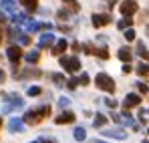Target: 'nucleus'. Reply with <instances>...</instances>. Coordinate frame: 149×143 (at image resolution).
<instances>
[{"label":"nucleus","instance_id":"nucleus-1","mask_svg":"<svg viewBox=\"0 0 149 143\" xmlns=\"http://www.w3.org/2000/svg\"><path fill=\"white\" fill-rule=\"evenodd\" d=\"M50 115V107L49 105H45V107H38V109H32V111H26L24 115V123L26 125H36V123H40L42 117H49Z\"/></svg>","mask_w":149,"mask_h":143},{"label":"nucleus","instance_id":"nucleus-2","mask_svg":"<svg viewBox=\"0 0 149 143\" xmlns=\"http://www.w3.org/2000/svg\"><path fill=\"white\" fill-rule=\"evenodd\" d=\"M95 83H97V87L103 89V91L115 93V81H113V77H109L107 73H99V75L95 77Z\"/></svg>","mask_w":149,"mask_h":143},{"label":"nucleus","instance_id":"nucleus-3","mask_svg":"<svg viewBox=\"0 0 149 143\" xmlns=\"http://www.w3.org/2000/svg\"><path fill=\"white\" fill-rule=\"evenodd\" d=\"M22 107H24L22 97L6 95V103H4V107H2V113H12V111H16V109H22Z\"/></svg>","mask_w":149,"mask_h":143},{"label":"nucleus","instance_id":"nucleus-4","mask_svg":"<svg viewBox=\"0 0 149 143\" xmlns=\"http://www.w3.org/2000/svg\"><path fill=\"white\" fill-rule=\"evenodd\" d=\"M61 67L67 73H79L81 71V61L77 57H61Z\"/></svg>","mask_w":149,"mask_h":143},{"label":"nucleus","instance_id":"nucleus-5","mask_svg":"<svg viewBox=\"0 0 149 143\" xmlns=\"http://www.w3.org/2000/svg\"><path fill=\"white\" fill-rule=\"evenodd\" d=\"M137 8H139V6H137V2H135V0H125L123 4L119 6V10H121V14H123V16H131V14H135V12H137Z\"/></svg>","mask_w":149,"mask_h":143},{"label":"nucleus","instance_id":"nucleus-6","mask_svg":"<svg viewBox=\"0 0 149 143\" xmlns=\"http://www.w3.org/2000/svg\"><path fill=\"white\" fill-rule=\"evenodd\" d=\"M6 57H8V61L16 67V65H18V61L22 59V50H20V47H10L8 50H6Z\"/></svg>","mask_w":149,"mask_h":143},{"label":"nucleus","instance_id":"nucleus-7","mask_svg":"<svg viewBox=\"0 0 149 143\" xmlns=\"http://www.w3.org/2000/svg\"><path fill=\"white\" fill-rule=\"evenodd\" d=\"M139 103H141V97L135 95V93H131V95L125 97L123 107H125V109H133V107H139Z\"/></svg>","mask_w":149,"mask_h":143},{"label":"nucleus","instance_id":"nucleus-8","mask_svg":"<svg viewBox=\"0 0 149 143\" xmlns=\"http://www.w3.org/2000/svg\"><path fill=\"white\" fill-rule=\"evenodd\" d=\"M56 38H54V34L52 32H45V34H40V38H38V47L40 48H47V47H52V43H54Z\"/></svg>","mask_w":149,"mask_h":143},{"label":"nucleus","instance_id":"nucleus-9","mask_svg":"<svg viewBox=\"0 0 149 143\" xmlns=\"http://www.w3.org/2000/svg\"><path fill=\"white\" fill-rule=\"evenodd\" d=\"M103 135H105V137H115V139H119V141H125V139H127L123 129H105Z\"/></svg>","mask_w":149,"mask_h":143},{"label":"nucleus","instance_id":"nucleus-10","mask_svg":"<svg viewBox=\"0 0 149 143\" xmlns=\"http://www.w3.org/2000/svg\"><path fill=\"white\" fill-rule=\"evenodd\" d=\"M111 20H113L111 14H93V24L95 26H105V24H109Z\"/></svg>","mask_w":149,"mask_h":143},{"label":"nucleus","instance_id":"nucleus-11","mask_svg":"<svg viewBox=\"0 0 149 143\" xmlns=\"http://www.w3.org/2000/svg\"><path fill=\"white\" fill-rule=\"evenodd\" d=\"M73 121H74V113L73 111H63V113L54 119V123H56V125H63V123H73Z\"/></svg>","mask_w":149,"mask_h":143},{"label":"nucleus","instance_id":"nucleus-12","mask_svg":"<svg viewBox=\"0 0 149 143\" xmlns=\"http://www.w3.org/2000/svg\"><path fill=\"white\" fill-rule=\"evenodd\" d=\"M113 121H115V123H121V125L137 127V125H135V121H133V117H131V115H127V113H123V115H113Z\"/></svg>","mask_w":149,"mask_h":143},{"label":"nucleus","instance_id":"nucleus-13","mask_svg":"<svg viewBox=\"0 0 149 143\" xmlns=\"http://www.w3.org/2000/svg\"><path fill=\"white\" fill-rule=\"evenodd\" d=\"M117 57H119L123 63H129L131 57H133V50H131L129 47H121V48H119V52H117Z\"/></svg>","mask_w":149,"mask_h":143},{"label":"nucleus","instance_id":"nucleus-14","mask_svg":"<svg viewBox=\"0 0 149 143\" xmlns=\"http://www.w3.org/2000/svg\"><path fill=\"white\" fill-rule=\"evenodd\" d=\"M8 129H10V131H22V129H24V121L18 119V117H12L10 123H8Z\"/></svg>","mask_w":149,"mask_h":143},{"label":"nucleus","instance_id":"nucleus-15","mask_svg":"<svg viewBox=\"0 0 149 143\" xmlns=\"http://www.w3.org/2000/svg\"><path fill=\"white\" fill-rule=\"evenodd\" d=\"M0 8L12 14V12H16V2L14 0H0Z\"/></svg>","mask_w":149,"mask_h":143},{"label":"nucleus","instance_id":"nucleus-16","mask_svg":"<svg viewBox=\"0 0 149 143\" xmlns=\"http://www.w3.org/2000/svg\"><path fill=\"white\" fill-rule=\"evenodd\" d=\"M22 6H24L28 12H34V10H38V0H18Z\"/></svg>","mask_w":149,"mask_h":143},{"label":"nucleus","instance_id":"nucleus-17","mask_svg":"<svg viewBox=\"0 0 149 143\" xmlns=\"http://www.w3.org/2000/svg\"><path fill=\"white\" fill-rule=\"evenodd\" d=\"M67 47H69V43H67L65 38H61V40L54 45V48H52V54H61V52H65V50H67Z\"/></svg>","mask_w":149,"mask_h":143},{"label":"nucleus","instance_id":"nucleus-18","mask_svg":"<svg viewBox=\"0 0 149 143\" xmlns=\"http://www.w3.org/2000/svg\"><path fill=\"white\" fill-rule=\"evenodd\" d=\"M26 14H22V12H12V22L16 24V26H22V24L26 22Z\"/></svg>","mask_w":149,"mask_h":143},{"label":"nucleus","instance_id":"nucleus-19","mask_svg":"<svg viewBox=\"0 0 149 143\" xmlns=\"http://www.w3.org/2000/svg\"><path fill=\"white\" fill-rule=\"evenodd\" d=\"M93 125H95V127H105V125H107V117H105L103 113H97V115H95V121H93Z\"/></svg>","mask_w":149,"mask_h":143},{"label":"nucleus","instance_id":"nucleus-20","mask_svg":"<svg viewBox=\"0 0 149 143\" xmlns=\"http://www.w3.org/2000/svg\"><path fill=\"white\" fill-rule=\"evenodd\" d=\"M137 54H139L141 59H149V52H147V48H145V45H143L141 40L137 43Z\"/></svg>","mask_w":149,"mask_h":143},{"label":"nucleus","instance_id":"nucleus-21","mask_svg":"<svg viewBox=\"0 0 149 143\" xmlns=\"http://www.w3.org/2000/svg\"><path fill=\"white\" fill-rule=\"evenodd\" d=\"M74 139H77V141H85V139H87V133H85L83 127H77V129H74Z\"/></svg>","mask_w":149,"mask_h":143},{"label":"nucleus","instance_id":"nucleus-22","mask_svg":"<svg viewBox=\"0 0 149 143\" xmlns=\"http://www.w3.org/2000/svg\"><path fill=\"white\" fill-rule=\"evenodd\" d=\"M38 59H40L38 50H30V52H26V61H28V63H36Z\"/></svg>","mask_w":149,"mask_h":143},{"label":"nucleus","instance_id":"nucleus-23","mask_svg":"<svg viewBox=\"0 0 149 143\" xmlns=\"http://www.w3.org/2000/svg\"><path fill=\"white\" fill-rule=\"evenodd\" d=\"M131 24H133V20H129V18H127V16H125L123 20H119V22H117V26H119V28H121V30H125V28H129V26H131Z\"/></svg>","mask_w":149,"mask_h":143},{"label":"nucleus","instance_id":"nucleus-24","mask_svg":"<svg viewBox=\"0 0 149 143\" xmlns=\"http://www.w3.org/2000/svg\"><path fill=\"white\" fill-rule=\"evenodd\" d=\"M95 54H99V57L103 59V61H107V59H109V50H107L105 47H103V48H99V50H95Z\"/></svg>","mask_w":149,"mask_h":143},{"label":"nucleus","instance_id":"nucleus-25","mask_svg":"<svg viewBox=\"0 0 149 143\" xmlns=\"http://www.w3.org/2000/svg\"><path fill=\"white\" fill-rule=\"evenodd\" d=\"M125 38L127 40H135V30L129 26V28H125Z\"/></svg>","mask_w":149,"mask_h":143},{"label":"nucleus","instance_id":"nucleus-26","mask_svg":"<svg viewBox=\"0 0 149 143\" xmlns=\"http://www.w3.org/2000/svg\"><path fill=\"white\" fill-rule=\"evenodd\" d=\"M18 43H20V45H22V47H24V45H28V43H30V38H28V36H26L24 32H20V34H18Z\"/></svg>","mask_w":149,"mask_h":143},{"label":"nucleus","instance_id":"nucleus-27","mask_svg":"<svg viewBox=\"0 0 149 143\" xmlns=\"http://www.w3.org/2000/svg\"><path fill=\"white\" fill-rule=\"evenodd\" d=\"M50 79H52L56 85H63V83H65V77H63V75H50Z\"/></svg>","mask_w":149,"mask_h":143},{"label":"nucleus","instance_id":"nucleus-28","mask_svg":"<svg viewBox=\"0 0 149 143\" xmlns=\"http://www.w3.org/2000/svg\"><path fill=\"white\" fill-rule=\"evenodd\" d=\"M137 73H139V75H147V73H149V67L145 65V63H141V65L137 67Z\"/></svg>","mask_w":149,"mask_h":143},{"label":"nucleus","instance_id":"nucleus-29","mask_svg":"<svg viewBox=\"0 0 149 143\" xmlns=\"http://www.w3.org/2000/svg\"><path fill=\"white\" fill-rule=\"evenodd\" d=\"M26 93H28L30 97H32V95H40V87H28Z\"/></svg>","mask_w":149,"mask_h":143},{"label":"nucleus","instance_id":"nucleus-30","mask_svg":"<svg viewBox=\"0 0 149 143\" xmlns=\"http://www.w3.org/2000/svg\"><path fill=\"white\" fill-rule=\"evenodd\" d=\"M103 101H105V105H107L109 109H115V107H117V101H113V99H103Z\"/></svg>","mask_w":149,"mask_h":143},{"label":"nucleus","instance_id":"nucleus-31","mask_svg":"<svg viewBox=\"0 0 149 143\" xmlns=\"http://www.w3.org/2000/svg\"><path fill=\"white\" fill-rule=\"evenodd\" d=\"M77 85H79V79H69V81H67V87H69V89H74Z\"/></svg>","mask_w":149,"mask_h":143},{"label":"nucleus","instance_id":"nucleus-32","mask_svg":"<svg viewBox=\"0 0 149 143\" xmlns=\"http://www.w3.org/2000/svg\"><path fill=\"white\" fill-rule=\"evenodd\" d=\"M89 81H91V79H89V75H87V73H83V75H81V79H79V83H83V85H89Z\"/></svg>","mask_w":149,"mask_h":143},{"label":"nucleus","instance_id":"nucleus-33","mask_svg":"<svg viewBox=\"0 0 149 143\" xmlns=\"http://www.w3.org/2000/svg\"><path fill=\"white\" fill-rule=\"evenodd\" d=\"M69 103H71V101H69L67 97H61V99H58V105H61V107H67Z\"/></svg>","mask_w":149,"mask_h":143},{"label":"nucleus","instance_id":"nucleus-34","mask_svg":"<svg viewBox=\"0 0 149 143\" xmlns=\"http://www.w3.org/2000/svg\"><path fill=\"white\" fill-rule=\"evenodd\" d=\"M65 2H67V4H69V6H71L73 10H79V4H77L74 0H65Z\"/></svg>","mask_w":149,"mask_h":143},{"label":"nucleus","instance_id":"nucleus-35","mask_svg":"<svg viewBox=\"0 0 149 143\" xmlns=\"http://www.w3.org/2000/svg\"><path fill=\"white\" fill-rule=\"evenodd\" d=\"M38 143H56V141H54V139H50V137H40Z\"/></svg>","mask_w":149,"mask_h":143},{"label":"nucleus","instance_id":"nucleus-36","mask_svg":"<svg viewBox=\"0 0 149 143\" xmlns=\"http://www.w3.org/2000/svg\"><path fill=\"white\" fill-rule=\"evenodd\" d=\"M133 71V69H131V65H129V63H125L123 65V73H131Z\"/></svg>","mask_w":149,"mask_h":143},{"label":"nucleus","instance_id":"nucleus-37","mask_svg":"<svg viewBox=\"0 0 149 143\" xmlns=\"http://www.w3.org/2000/svg\"><path fill=\"white\" fill-rule=\"evenodd\" d=\"M139 91H141V93H147L149 89H147V85H143V83H139Z\"/></svg>","mask_w":149,"mask_h":143},{"label":"nucleus","instance_id":"nucleus-38","mask_svg":"<svg viewBox=\"0 0 149 143\" xmlns=\"http://www.w3.org/2000/svg\"><path fill=\"white\" fill-rule=\"evenodd\" d=\"M4 22H6V14L0 10V24H4Z\"/></svg>","mask_w":149,"mask_h":143},{"label":"nucleus","instance_id":"nucleus-39","mask_svg":"<svg viewBox=\"0 0 149 143\" xmlns=\"http://www.w3.org/2000/svg\"><path fill=\"white\" fill-rule=\"evenodd\" d=\"M4 79H6V75H4V73L0 71V83H2V81H4Z\"/></svg>","mask_w":149,"mask_h":143},{"label":"nucleus","instance_id":"nucleus-40","mask_svg":"<svg viewBox=\"0 0 149 143\" xmlns=\"http://www.w3.org/2000/svg\"><path fill=\"white\" fill-rule=\"evenodd\" d=\"M89 143H105V141H101V139H91Z\"/></svg>","mask_w":149,"mask_h":143},{"label":"nucleus","instance_id":"nucleus-41","mask_svg":"<svg viewBox=\"0 0 149 143\" xmlns=\"http://www.w3.org/2000/svg\"><path fill=\"white\" fill-rule=\"evenodd\" d=\"M109 2H111V6H113V4H115V2H119V0H109Z\"/></svg>","mask_w":149,"mask_h":143},{"label":"nucleus","instance_id":"nucleus-42","mask_svg":"<svg viewBox=\"0 0 149 143\" xmlns=\"http://www.w3.org/2000/svg\"><path fill=\"white\" fill-rule=\"evenodd\" d=\"M0 40H2V34H0Z\"/></svg>","mask_w":149,"mask_h":143},{"label":"nucleus","instance_id":"nucleus-43","mask_svg":"<svg viewBox=\"0 0 149 143\" xmlns=\"http://www.w3.org/2000/svg\"><path fill=\"white\" fill-rule=\"evenodd\" d=\"M0 125H2V119H0Z\"/></svg>","mask_w":149,"mask_h":143},{"label":"nucleus","instance_id":"nucleus-44","mask_svg":"<svg viewBox=\"0 0 149 143\" xmlns=\"http://www.w3.org/2000/svg\"><path fill=\"white\" fill-rule=\"evenodd\" d=\"M32 143H38V141H32Z\"/></svg>","mask_w":149,"mask_h":143},{"label":"nucleus","instance_id":"nucleus-45","mask_svg":"<svg viewBox=\"0 0 149 143\" xmlns=\"http://www.w3.org/2000/svg\"><path fill=\"white\" fill-rule=\"evenodd\" d=\"M143 143H149V141H143Z\"/></svg>","mask_w":149,"mask_h":143},{"label":"nucleus","instance_id":"nucleus-46","mask_svg":"<svg viewBox=\"0 0 149 143\" xmlns=\"http://www.w3.org/2000/svg\"><path fill=\"white\" fill-rule=\"evenodd\" d=\"M147 133H149V129H147Z\"/></svg>","mask_w":149,"mask_h":143}]
</instances>
